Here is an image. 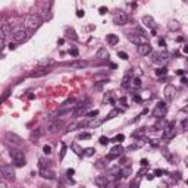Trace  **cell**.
Listing matches in <instances>:
<instances>
[{
	"label": "cell",
	"instance_id": "obj_1",
	"mask_svg": "<svg viewBox=\"0 0 188 188\" xmlns=\"http://www.w3.org/2000/svg\"><path fill=\"white\" fill-rule=\"evenodd\" d=\"M11 157H12L15 166H19V168H21V166H24V165L27 163L25 154H24V151H21V150H11Z\"/></svg>",
	"mask_w": 188,
	"mask_h": 188
},
{
	"label": "cell",
	"instance_id": "obj_10",
	"mask_svg": "<svg viewBox=\"0 0 188 188\" xmlns=\"http://www.w3.org/2000/svg\"><path fill=\"white\" fill-rule=\"evenodd\" d=\"M62 127H63V122H62V121H50V122L47 124V132L54 134V132H57L59 129H62Z\"/></svg>",
	"mask_w": 188,
	"mask_h": 188
},
{
	"label": "cell",
	"instance_id": "obj_11",
	"mask_svg": "<svg viewBox=\"0 0 188 188\" xmlns=\"http://www.w3.org/2000/svg\"><path fill=\"white\" fill-rule=\"evenodd\" d=\"M163 94H165V97L170 102V100H173L175 94H176V88H175L172 84H168V85L165 87V90H163Z\"/></svg>",
	"mask_w": 188,
	"mask_h": 188
},
{
	"label": "cell",
	"instance_id": "obj_16",
	"mask_svg": "<svg viewBox=\"0 0 188 188\" xmlns=\"http://www.w3.org/2000/svg\"><path fill=\"white\" fill-rule=\"evenodd\" d=\"M40 173H41L43 178H47V179H54V176H56V173L50 168H41L40 169Z\"/></svg>",
	"mask_w": 188,
	"mask_h": 188
},
{
	"label": "cell",
	"instance_id": "obj_13",
	"mask_svg": "<svg viewBox=\"0 0 188 188\" xmlns=\"http://www.w3.org/2000/svg\"><path fill=\"white\" fill-rule=\"evenodd\" d=\"M50 74V69L49 68H40V69H37V71H33L31 74H30V76H33V78H40V76H46V75H49Z\"/></svg>",
	"mask_w": 188,
	"mask_h": 188
},
{
	"label": "cell",
	"instance_id": "obj_37",
	"mask_svg": "<svg viewBox=\"0 0 188 188\" xmlns=\"http://www.w3.org/2000/svg\"><path fill=\"white\" fill-rule=\"evenodd\" d=\"M132 85H134V87H140V85H141V79H140V78H134V79H132Z\"/></svg>",
	"mask_w": 188,
	"mask_h": 188
},
{
	"label": "cell",
	"instance_id": "obj_3",
	"mask_svg": "<svg viewBox=\"0 0 188 188\" xmlns=\"http://www.w3.org/2000/svg\"><path fill=\"white\" fill-rule=\"evenodd\" d=\"M0 173L6 179H12V181L15 179V169L11 165H2L0 166Z\"/></svg>",
	"mask_w": 188,
	"mask_h": 188
},
{
	"label": "cell",
	"instance_id": "obj_27",
	"mask_svg": "<svg viewBox=\"0 0 188 188\" xmlns=\"http://www.w3.org/2000/svg\"><path fill=\"white\" fill-rule=\"evenodd\" d=\"M38 65L40 66H52V65H54V60L53 59H44V60H40Z\"/></svg>",
	"mask_w": 188,
	"mask_h": 188
},
{
	"label": "cell",
	"instance_id": "obj_19",
	"mask_svg": "<svg viewBox=\"0 0 188 188\" xmlns=\"http://www.w3.org/2000/svg\"><path fill=\"white\" fill-rule=\"evenodd\" d=\"M151 46L147 43V44H141V46H138V53L141 54V56H147V54H150L151 53Z\"/></svg>",
	"mask_w": 188,
	"mask_h": 188
},
{
	"label": "cell",
	"instance_id": "obj_48",
	"mask_svg": "<svg viewBox=\"0 0 188 188\" xmlns=\"http://www.w3.org/2000/svg\"><path fill=\"white\" fill-rule=\"evenodd\" d=\"M163 173H165V172H163L162 169H157V170L154 172V175H157V176H160V175H163Z\"/></svg>",
	"mask_w": 188,
	"mask_h": 188
},
{
	"label": "cell",
	"instance_id": "obj_34",
	"mask_svg": "<svg viewBox=\"0 0 188 188\" xmlns=\"http://www.w3.org/2000/svg\"><path fill=\"white\" fill-rule=\"evenodd\" d=\"M118 113H119V110H118V109H113V110H112V112H110V113L106 116V119H112V118H113V116H116Z\"/></svg>",
	"mask_w": 188,
	"mask_h": 188
},
{
	"label": "cell",
	"instance_id": "obj_53",
	"mask_svg": "<svg viewBox=\"0 0 188 188\" xmlns=\"http://www.w3.org/2000/svg\"><path fill=\"white\" fill-rule=\"evenodd\" d=\"M66 175L71 178V175H74V169H68V170H66Z\"/></svg>",
	"mask_w": 188,
	"mask_h": 188
},
{
	"label": "cell",
	"instance_id": "obj_28",
	"mask_svg": "<svg viewBox=\"0 0 188 188\" xmlns=\"http://www.w3.org/2000/svg\"><path fill=\"white\" fill-rule=\"evenodd\" d=\"M52 162L50 160H46V159H40V169L41 168H50Z\"/></svg>",
	"mask_w": 188,
	"mask_h": 188
},
{
	"label": "cell",
	"instance_id": "obj_42",
	"mask_svg": "<svg viewBox=\"0 0 188 188\" xmlns=\"http://www.w3.org/2000/svg\"><path fill=\"white\" fill-rule=\"evenodd\" d=\"M103 163H105V159H102V160H99V162L96 163V168H99V169H102V168L105 166Z\"/></svg>",
	"mask_w": 188,
	"mask_h": 188
},
{
	"label": "cell",
	"instance_id": "obj_2",
	"mask_svg": "<svg viewBox=\"0 0 188 188\" xmlns=\"http://www.w3.org/2000/svg\"><path fill=\"white\" fill-rule=\"evenodd\" d=\"M30 35H31V33H30L28 30L22 28V30L15 31V34H13V40H15L16 43H24V41H27V40L30 38Z\"/></svg>",
	"mask_w": 188,
	"mask_h": 188
},
{
	"label": "cell",
	"instance_id": "obj_18",
	"mask_svg": "<svg viewBox=\"0 0 188 188\" xmlns=\"http://www.w3.org/2000/svg\"><path fill=\"white\" fill-rule=\"evenodd\" d=\"M107 182H109V181H107V178H106L105 175H100V176H96V178H94V184H96L99 188H105Z\"/></svg>",
	"mask_w": 188,
	"mask_h": 188
},
{
	"label": "cell",
	"instance_id": "obj_38",
	"mask_svg": "<svg viewBox=\"0 0 188 188\" xmlns=\"http://www.w3.org/2000/svg\"><path fill=\"white\" fill-rule=\"evenodd\" d=\"M43 151H44V153H46V154H52V147H50V146H47V144H46V146H44V147H43Z\"/></svg>",
	"mask_w": 188,
	"mask_h": 188
},
{
	"label": "cell",
	"instance_id": "obj_20",
	"mask_svg": "<svg viewBox=\"0 0 188 188\" xmlns=\"http://www.w3.org/2000/svg\"><path fill=\"white\" fill-rule=\"evenodd\" d=\"M41 135H43V129H41V128H37L35 131H33V132H31V137H30L31 143L37 144V143H38V138H40Z\"/></svg>",
	"mask_w": 188,
	"mask_h": 188
},
{
	"label": "cell",
	"instance_id": "obj_7",
	"mask_svg": "<svg viewBox=\"0 0 188 188\" xmlns=\"http://www.w3.org/2000/svg\"><path fill=\"white\" fill-rule=\"evenodd\" d=\"M168 57H169V54L166 52H156V53H153V62L157 63V65H165L168 62Z\"/></svg>",
	"mask_w": 188,
	"mask_h": 188
},
{
	"label": "cell",
	"instance_id": "obj_47",
	"mask_svg": "<svg viewBox=\"0 0 188 188\" xmlns=\"http://www.w3.org/2000/svg\"><path fill=\"white\" fill-rule=\"evenodd\" d=\"M134 102H137V103H141V102H143V99H141L140 96H134Z\"/></svg>",
	"mask_w": 188,
	"mask_h": 188
},
{
	"label": "cell",
	"instance_id": "obj_39",
	"mask_svg": "<svg viewBox=\"0 0 188 188\" xmlns=\"http://www.w3.org/2000/svg\"><path fill=\"white\" fill-rule=\"evenodd\" d=\"M116 187H118V184H116V182L113 181V182H107L105 188H116Z\"/></svg>",
	"mask_w": 188,
	"mask_h": 188
},
{
	"label": "cell",
	"instance_id": "obj_25",
	"mask_svg": "<svg viewBox=\"0 0 188 188\" xmlns=\"http://www.w3.org/2000/svg\"><path fill=\"white\" fill-rule=\"evenodd\" d=\"M118 41H119L118 35H115V34H109V35H107V43H109L110 46H115V44H118Z\"/></svg>",
	"mask_w": 188,
	"mask_h": 188
},
{
	"label": "cell",
	"instance_id": "obj_36",
	"mask_svg": "<svg viewBox=\"0 0 188 188\" xmlns=\"http://www.w3.org/2000/svg\"><path fill=\"white\" fill-rule=\"evenodd\" d=\"M65 154H66V144H63V143H62V150H60V160H63Z\"/></svg>",
	"mask_w": 188,
	"mask_h": 188
},
{
	"label": "cell",
	"instance_id": "obj_6",
	"mask_svg": "<svg viewBox=\"0 0 188 188\" xmlns=\"http://www.w3.org/2000/svg\"><path fill=\"white\" fill-rule=\"evenodd\" d=\"M27 27L30 28V30H35V28H38L40 25H41V19H40V16H37V15H30L28 18H27Z\"/></svg>",
	"mask_w": 188,
	"mask_h": 188
},
{
	"label": "cell",
	"instance_id": "obj_45",
	"mask_svg": "<svg viewBox=\"0 0 188 188\" xmlns=\"http://www.w3.org/2000/svg\"><path fill=\"white\" fill-rule=\"evenodd\" d=\"M181 128H182V131H187V119H182V124H181Z\"/></svg>",
	"mask_w": 188,
	"mask_h": 188
},
{
	"label": "cell",
	"instance_id": "obj_33",
	"mask_svg": "<svg viewBox=\"0 0 188 188\" xmlns=\"http://www.w3.org/2000/svg\"><path fill=\"white\" fill-rule=\"evenodd\" d=\"M109 141H110V140H109L107 137H100V138H99V143H100L102 146H106V144H109Z\"/></svg>",
	"mask_w": 188,
	"mask_h": 188
},
{
	"label": "cell",
	"instance_id": "obj_24",
	"mask_svg": "<svg viewBox=\"0 0 188 188\" xmlns=\"http://www.w3.org/2000/svg\"><path fill=\"white\" fill-rule=\"evenodd\" d=\"M0 30H2V33L5 34V37H8V35L12 34V27H11V24H3L2 27H0Z\"/></svg>",
	"mask_w": 188,
	"mask_h": 188
},
{
	"label": "cell",
	"instance_id": "obj_56",
	"mask_svg": "<svg viewBox=\"0 0 188 188\" xmlns=\"http://www.w3.org/2000/svg\"><path fill=\"white\" fill-rule=\"evenodd\" d=\"M150 144H151V146H157V140H151Z\"/></svg>",
	"mask_w": 188,
	"mask_h": 188
},
{
	"label": "cell",
	"instance_id": "obj_50",
	"mask_svg": "<svg viewBox=\"0 0 188 188\" xmlns=\"http://www.w3.org/2000/svg\"><path fill=\"white\" fill-rule=\"evenodd\" d=\"M103 84H105V82H103V81H102V82H99V84H97V85H96V87H94V88H96V90H100V88H102V87H103Z\"/></svg>",
	"mask_w": 188,
	"mask_h": 188
},
{
	"label": "cell",
	"instance_id": "obj_49",
	"mask_svg": "<svg viewBox=\"0 0 188 188\" xmlns=\"http://www.w3.org/2000/svg\"><path fill=\"white\" fill-rule=\"evenodd\" d=\"M0 188H8V184L5 181H0Z\"/></svg>",
	"mask_w": 188,
	"mask_h": 188
},
{
	"label": "cell",
	"instance_id": "obj_15",
	"mask_svg": "<svg viewBox=\"0 0 188 188\" xmlns=\"http://www.w3.org/2000/svg\"><path fill=\"white\" fill-rule=\"evenodd\" d=\"M96 57H97L99 60H107V59H109V52H107V49H106V47H100V49L97 50V53H96Z\"/></svg>",
	"mask_w": 188,
	"mask_h": 188
},
{
	"label": "cell",
	"instance_id": "obj_46",
	"mask_svg": "<svg viewBox=\"0 0 188 188\" xmlns=\"http://www.w3.org/2000/svg\"><path fill=\"white\" fill-rule=\"evenodd\" d=\"M69 54H72V56H78V50H76V49H71V50H69Z\"/></svg>",
	"mask_w": 188,
	"mask_h": 188
},
{
	"label": "cell",
	"instance_id": "obj_9",
	"mask_svg": "<svg viewBox=\"0 0 188 188\" xmlns=\"http://www.w3.org/2000/svg\"><path fill=\"white\" fill-rule=\"evenodd\" d=\"M5 138H6L11 144H13V146H22V138H21L18 134H15V132L8 131V132L5 134Z\"/></svg>",
	"mask_w": 188,
	"mask_h": 188
},
{
	"label": "cell",
	"instance_id": "obj_30",
	"mask_svg": "<svg viewBox=\"0 0 188 188\" xmlns=\"http://www.w3.org/2000/svg\"><path fill=\"white\" fill-rule=\"evenodd\" d=\"M91 138V134L90 132H81L78 135V140H90Z\"/></svg>",
	"mask_w": 188,
	"mask_h": 188
},
{
	"label": "cell",
	"instance_id": "obj_57",
	"mask_svg": "<svg viewBox=\"0 0 188 188\" xmlns=\"http://www.w3.org/2000/svg\"><path fill=\"white\" fill-rule=\"evenodd\" d=\"M176 74H178V75H181V76H182V75H184V71H182V69H179V71H176Z\"/></svg>",
	"mask_w": 188,
	"mask_h": 188
},
{
	"label": "cell",
	"instance_id": "obj_41",
	"mask_svg": "<svg viewBox=\"0 0 188 188\" xmlns=\"http://www.w3.org/2000/svg\"><path fill=\"white\" fill-rule=\"evenodd\" d=\"M72 148H74V150H75V151H76V153L79 154V156H81V153H82V150H81V148L78 147V144H76V143H75V144L72 146Z\"/></svg>",
	"mask_w": 188,
	"mask_h": 188
},
{
	"label": "cell",
	"instance_id": "obj_40",
	"mask_svg": "<svg viewBox=\"0 0 188 188\" xmlns=\"http://www.w3.org/2000/svg\"><path fill=\"white\" fill-rule=\"evenodd\" d=\"M118 56H119L121 59H125V60L128 59V54H127L125 52H118Z\"/></svg>",
	"mask_w": 188,
	"mask_h": 188
},
{
	"label": "cell",
	"instance_id": "obj_17",
	"mask_svg": "<svg viewBox=\"0 0 188 188\" xmlns=\"http://www.w3.org/2000/svg\"><path fill=\"white\" fill-rule=\"evenodd\" d=\"M141 22L147 27V28H154V25H156V21L153 19V16H150V15H146V16H143V19H141Z\"/></svg>",
	"mask_w": 188,
	"mask_h": 188
},
{
	"label": "cell",
	"instance_id": "obj_12",
	"mask_svg": "<svg viewBox=\"0 0 188 188\" xmlns=\"http://www.w3.org/2000/svg\"><path fill=\"white\" fill-rule=\"evenodd\" d=\"M128 40L132 41L134 44H138V46H141V43H143V44H147V40H146L144 37L135 35V34H128Z\"/></svg>",
	"mask_w": 188,
	"mask_h": 188
},
{
	"label": "cell",
	"instance_id": "obj_31",
	"mask_svg": "<svg viewBox=\"0 0 188 188\" xmlns=\"http://www.w3.org/2000/svg\"><path fill=\"white\" fill-rule=\"evenodd\" d=\"M166 68H159V69H156V75L157 76H163V75H166Z\"/></svg>",
	"mask_w": 188,
	"mask_h": 188
},
{
	"label": "cell",
	"instance_id": "obj_51",
	"mask_svg": "<svg viewBox=\"0 0 188 188\" xmlns=\"http://www.w3.org/2000/svg\"><path fill=\"white\" fill-rule=\"evenodd\" d=\"M159 46H160V47H166V41H165V40H160V41H159Z\"/></svg>",
	"mask_w": 188,
	"mask_h": 188
},
{
	"label": "cell",
	"instance_id": "obj_54",
	"mask_svg": "<svg viewBox=\"0 0 188 188\" xmlns=\"http://www.w3.org/2000/svg\"><path fill=\"white\" fill-rule=\"evenodd\" d=\"M76 16H78V18L84 16V11H78V12H76Z\"/></svg>",
	"mask_w": 188,
	"mask_h": 188
},
{
	"label": "cell",
	"instance_id": "obj_23",
	"mask_svg": "<svg viewBox=\"0 0 188 188\" xmlns=\"http://www.w3.org/2000/svg\"><path fill=\"white\" fill-rule=\"evenodd\" d=\"M69 65H71V68H74V69H82V68H85L88 63L84 62V60H75V62H72V63H69Z\"/></svg>",
	"mask_w": 188,
	"mask_h": 188
},
{
	"label": "cell",
	"instance_id": "obj_5",
	"mask_svg": "<svg viewBox=\"0 0 188 188\" xmlns=\"http://www.w3.org/2000/svg\"><path fill=\"white\" fill-rule=\"evenodd\" d=\"M166 112H168L166 105H165L163 102H159V103H157V106H156V107H154V110H153V116H154V118H157V119H162V118H165Z\"/></svg>",
	"mask_w": 188,
	"mask_h": 188
},
{
	"label": "cell",
	"instance_id": "obj_14",
	"mask_svg": "<svg viewBox=\"0 0 188 188\" xmlns=\"http://www.w3.org/2000/svg\"><path fill=\"white\" fill-rule=\"evenodd\" d=\"M122 153H124V147H122L121 144H116V146L110 150V154L107 156V159H115V157L121 156Z\"/></svg>",
	"mask_w": 188,
	"mask_h": 188
},
{
	"label": "cell",
	"instance_id": "obj_52",
	"mask_svg": "<svg viewBox=\"0 0 188 188\" xmlns=\"http://www.w3.org/2000/svg\"><path fill=\"white\" fill-rule=\"evenodd\" d=\"M141 165H143L144 168H146V166H148V162H147V159H143V160H141Z\"/></svg>",
	"mask_w": 188,
	"mask_h": 188
},
{
	"label": "cell",
	"instance_id": "obj_26",
	"mask_svg": "<svg viewBox=\"0 0 188 188\" xmlns=\"http://www.w3.org/2000/svg\"><path fill=\"white\" fill-rule=\"evenodd\" d=\"M179 28H181V25H179L178 21H170V22H169V30H170V31H176V30H179Z\"/></svg>",
	"mask_w": 188,
	"mask_h": 188
},
{
	"label": "cell",
	"instance_id": "obj_32",
	"mask_svg": "<svg viewBox=\"0 0 188 188\" xmlns=\"http://www.w3.org/2000/svg\"><path fill=\"white\" fill-rule=\"evenodd\" d=\"M94 153H96V150H94L93 147H88V148L84 150V154H85V156H93Z\"/></svg>",
	"mask_w": 188,
	"mask_h": 188
},
{
	"label": "cell",
	"instance_id": "obj_59",
	"mask_svg": "<svg viewBox=\"0 0 188 188\" xmlns=\"http://www.w3.org/2000/svg\"><path fill=\"white\" fill-rule=\"evenodd\" d=\"M41 188H50V187H41Z\"/></svg>",
	"mask_w": 188,
	"mask_h": 188
},
{
	"label": "cell",
	"instance_id": "obj_4",
	"mask_svg": "<svg viewBox=\"0 0 188 188\" xmlns=\"http://www.w3.org/2000/svg\"><path fill=\"white\" fill-rule=\"evenodd\" d=\"M113 22L116 25H125V24H128V15L124 11H116L113 15Z\"/></svg>",
	"mask_w": 188,
	"mask_h": 188
},
{
	"label": "cell",
	"instance_id": "obj_43",
	"mask_svg": "<svg viewBox=\"0 0 188 188\" xmlns=\"http://www.w3.org/2000/svg\"><path fill=\"white\" fill-rule=\"evenodd\" d=\"M97 115H99V110H91L87 113V116H97Z\"/></svg>",
	"mask_w": 188,
	"mask_h": 188
},
{
	"label": "cell",
	"instance_id": "obj_55",
	"mask_svg": "<svg viewBox=\"0 0 188 188\" xmlns=\"http://www.w3.org/2000/svg\"><path fill=\"white\" fill-rule=\"evenodd\" d=\"M9 49H11V50H15V49H16V46H15V44H12V43H11V44H9Z\"/></svg>",
	"mask_w": 188,
	"mask_h": 188
},
{
	"label": "cell",
	"instance_id": "obj_22",
	"mask_svg": "<svg viewBox=\"0 0 188 188\" xmlns=\"http://www.w3.org/2000/svg\"><path fill=\"white\" fill-rule=\"evenodd\" d=\"M129 175H131V168L127 166V168H122V169L118 172L116 178H118V179H119V178H127V176H129Z\"/></svg>",
	"mask_w": 188,
	"mask_h": 188
},
{
	"label": "cell",
	"instance_id": "obj_29",
	"mask_svg": "<svg viewBox=\"0 0 188 188\" xmlns=\"http://www.w3.org/2000/svg\"><path fill=\"white\" fill-rule=\"evenodd\" d=\"M140 187V178H135L129 182V188H138Z\"/></svg>",
	"mask_w": 188,
	"mask_h": 188
},
{
	"label": "cell",
	"instance_id": "obj_58",
	"mask_svg": "<svg viewBox=\"0 0 188 188\" xmlns=\"http://www.w3.org/2000/svg\"><path fill=\"white\" fill-rule=\"evenodd\" d=\"M181 82H182V84H187V78L182 76V78H181Z\"/></svg>",
	"mask_w": 188,
	"mask_h": 188
},
{
	"label": "cell",
	"instance_id": "obj_35",
	"mask_svg": "<svg viewBox=\"0 0 188 188\" xmlns=\"http://www.w3.org/2000/svg\"><path fill=\"white\" fill-rule=\"evenodd\" d=\"M124 138H125V137H124V135H122V134H119V135H116V137H115V138H113V140H112V141H113V143H116V144H118V143H121V141H124Z\"/></svg>",
	"mask_w": 188,
	"mask_h": 188
},
{
	"label": "cell",
	"instance_id": "obj_21",
	"mask_svg": "<svg viewBox=\"0 0 188 188\" xmlns=\"http://www.w3.org/2000/svg\"><path fill=\"white\" fill-rule=\"evenodd\" d=\"M105 121H106V118H97V119H93V121L87 122V127H88V128H97V127H100Z\"/></svg>",
	"mask_w": 188,
	"mask_h": 188
},
{
	"label": "cell",
	"instance_id": "obj_8",
	"mask_svg": "<svg viewBox=\"0 0 188 188\" xmlns=\"http://www.w3.org/2000/svg\"><path fill=\"white\" fill-rule=\"evenodd\" d=\"M176 135V127H175V122H169V125L165 128V132H163V140H170Z\"/></svg>",
	"mask_w": 188,
	"mask_h": 188
},
{
	"label": "cell",
	"instance_id": "obj_44",
	"mask_svg": "<svg viewBox=\"0 0 188 188\" xmlns=\"http://www.w3.org/2000/svg\"><path fill=\"white\" fill-rule=\"evenodd\" d=\"M106 12H107V8H105V6H102V8L99 9V13H100V15H105Z\"/></svg>",
	"mask_w": 188,
	"mask_h": 188
},
{
	"label": "cell",
	"instance_id": "obj_60",
	"mask_svg": "<svg viewBox=\"0 0 188 188\" xmlns=\"http://www.w3.org/2000/svg\"><path fill=\"white\" fill-rule=\"evenodd\" d=\"M21 188H24V187H21Z\"/></svg>",
	"mask_w": 188,
	"mask_h": 188
}]
</instances>
